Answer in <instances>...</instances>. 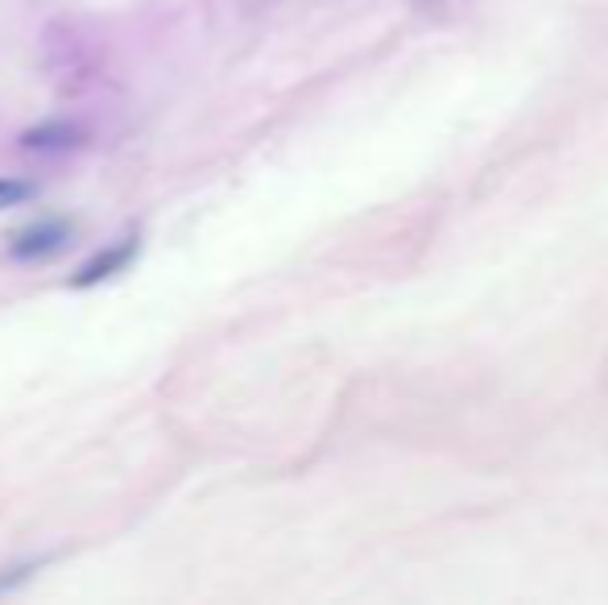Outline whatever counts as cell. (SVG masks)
<instances>
[{
    "instance_id": "cell-1",
    "label": "cell",
    "mask_w": 608,
    "mask_h": 605,
    "mask_svg": "<svg viewBox=\"0 0 608 605\" xmlns=\"http://www.w3.org/2000/svg\"><path fill=\"white\" fill-rule=\"evenodd\" d=\"M133 258H137V237H124L120 245L100 249L91 261H84V266H79V274L70 278V287H75V291H87V287H96V282H104V278L120 274V270H124Z\"/></svg>"
},
{
    "instance_id": "cell-2",
    "label": "cell",
    "mask_w": 608,
    "mask_h": 605,
    "mask_svg": "<svg viewBox=\"0 0 608 605\" xmlns=\"http://www.w3.org/2000/svg\"><path fill=\"white\" fill-rule=\"evenodd\" d=\"M70 233L63 220H51V225H34V228H25L18 241H13V258L18 261H34V258H51L54 249H63V241H67Z\"/></svg>"
},
{
    "instance_id": "cell-3",
    "label": "cell",
    "mask_w": 608,
    "mask_h": 605,
    "mask_svg": "<svg viewBox=\"0 0 608 605\" xmlns=\"http://www.w3.org/2000/svg\"><path fill=\"white\" fill-rule=\"evenodd\" d=\"M84 141V129L70 121H46V125H34L21 133V145L25 150H70Z\"/></svg>"
},
{
    "instance_id": "cell-4",
    "label": "cell",
    "mask_w": 608,
    "mask_h": 605,
    "mask_svg": "<svg viewBox=\"0 0 608 605\" xmlns=\"http://www.w3.org/2000/svg\"><path fill=\"white\" fill-rule=\"evenodd\" d=\"M34 195V183H21V179H0V208H18Z\"/></svg>"
},
{
    "instance_id": "cell-5",
    "label": "cell",
    "mask_w": 608,
    "mask_h": 605,
    "mask_svg": "<svg viewBox=\"0 0 608 605\" xmlns=\"http://www.w3.org/2000/svg\"><path fill=\"white\" fill-rule=\"evenodd\" d=\"M30 572H37V564H25V569H13V576H0V593H4V588H18L21 581H30Z\"/></svg>"
}]
</instances>
